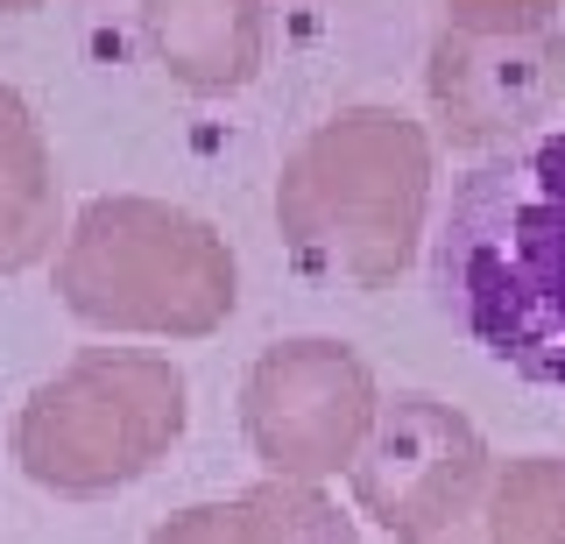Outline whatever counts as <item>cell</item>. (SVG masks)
<instances>
[{"mask_svg":"<svg viewBox=\"0 0 565 544\" xmlns=\"http://www.w3.org/2000/svg\"><path fill=\"white\" fill-rule=\"evenodd\" d=\"M431 297L509 375L565 390V128L481 156L452 184Z\"/></svg>","mask_w":565,"mask_h":544,"instance_id":"1","label":"cell"},{"mask_svg":"<svg viewBox=\"0 0 565 544\" xmlns=\"http://www.w3.org/2000/svg\"><path fill=\"white\" fill-rule=\"evenodd\" d=\"M141 43L191 99H226L269 64V0H141Z\"/></svg>","mask_w":565,"mask_h":544,"instance_id":"8","label":"cell"},{"mask_svg":"<svg viewBox=\"0 0 565 544\" xmlns=\"http://www.w3.org/2000/svg\"><path fill=\"white\" fill-rule=\"evenodd\" d=\"M494 467L502 460L488 452V438L467 410L424 390H396L382 396L375 431H367L347 481L367 523H382L396 544H424L452 523L481 516Z\"/></svg>","mask_w":565,"mask_h":544,"instance_id":"6","label":"cell"},{"mask_svg":"<svg viewBox=\"0 0 565 544\" xmlns=\"http://www.w3.org/2000/svg\"><path fill=\"white\" fill-rule=\"evenodd\" d=\"M488 544H565V460L558 452H516L494 467L481 502Z\"/></svg>","mask_w":565,"mask_h":544,"instance_id":"10","label":"cell"},{"mask_svg":"<svg viewBox=\"0 0 565 544\" xmlns=\"http://www.w3.org/2000/svg\"><path fill=\"white\" fill-rule=\"evenodd\" d=\"M424 544H488V537H481V516H467V523H452V531H438Z\"/></svg>","mask_w":565,"mask_h":544,"instance_id":"14","label":"cell"},{"mask_svg":"<svg viewBox=\"0 0 565 544\" xmlns=\"http://www.w3.org/2000/svg\"><path fill=\"white\" fill-rule=\"evenodd\" d=\"M57 234H64L57 156H50L29 99L0 85V276H22L43 255H57Z\"/></svg>","mask_w":565,"mask_h":544,"instance_id":"9","label":"cell"},{"mask_svg":"<svg viewBox=\"0 0 565 544\" xmlns=\"http://www.w3.org/2000/svg\"><path fill=\"white\" fill-rule=\"evenodd\" d=\"M191 425V382L170 354L85 346L14 410V467L64 502H99L170 460Z\"/></svg>","mask_w":565,"mask_h":544,"instance_id":"4","label":"cell"},{"mask_svg":"<svg viewBox=\"0 0 565 544\" xmlns=\"http://www.w3.org/2000/svg\"><path fill=\"white\" fill-rule=\"evenodd\" d=\"M558 8L565 0H446L438 29H459V36H544V29H565Z\"/></svg>","mask_w":565,"mask_h":544,"instance_id":"12","label":"cell"},{"mask_svg":"<svg viewBox=\"0 0 565 544\" xmlns=\"http://www.w3.org/2000/svg\"><path fill=\"white\" fill-rule=\"evenodd\" d=\"M57 297L93 332L205 340L241 305V262L212 220L170 199L114 191L71 220L57 248Z\"/></svg>","mask_w":565,"mask_h":544,"instance_id":"3","label":"cell"},{"mask_svg":"<svg viewBox=\"0 0 565 544\" xmlns=\"http://www.w3.org/2000/svg\"><path fill=\"white\" fill-rule=\"evenodd\" d=\"M438 184V142L403 107L318 120L276 178V234L311 276L382 290L411 269Z\"/></svg>","mask_w":565,"mask_h":544,"instance_id":"2","label":"cell"},{"mask_svg":"<svg viewBox=\"0 0 565 544\" xmlns=\"http://www.w3.org/2000/svg\"><path fill=\"white\" fill-rule=\"evenodd\" d=\"M375 410H382L375 367L326 332L262 346L241 382V431L247 452L269 467V481L326 488L353 473L367 431H375Z\"/></svg>","mask_w":565,"mask_h":544,"instance_id":"5","label":"cell"},{"mask_svg":"<svg viewBox=\"0 0 565 544\" xmlns=\"http://www.w3.org/2000/svg\"><path fill=\"white\" fill-rule=\"evenodd\" d=\"M424 99H431L438 142L502 156L544 135V114L565 99V29L544 36H459L438 29L424 57Z\"/></svg>","mask_w":565,"mask_h":544,"instance_id":"7","label":"cell"},{"mask_svg":"<svg viewBox=\"0 0 565 544\" xmlns=\"http://www.w3.org/2000/svg\"><path fill=\"white\" fill-rule=\"evenodd\" d=\"M241 516H247V537L255 544H367L361 523H353L326 488L269 481V473H262L255 488H241Z\"/></svg>","mask_w":565,"mask_h":544,"instance_id":"11","label":"cell"},{"mask_svg":"<svg viewBox=\"0 0 565 544\" xmlns=\"http://www.w3.org/2000/svg\"><path fill=\"white\" fill-rule=\"evenodd\" d=\"M149 544H255L247 537V516H241V495L234 502H191L177 509L170 523H156Z\"/></svg>","mask_w":565,"mask_h":544,"instance_id":"13","label":"cell"},{"mask_svg":"<svg viewBox=\"0 0 565 544\" xmlns=\"http://www.w3.org/2000/svg\"><path fill=\"white\" fill-rule=\"evenodd\" d=\"M29 8H43V0H0V14H29Z\"/></svg>","mask_w":565,"mask_h":544,"instance_id":"15","label":"cell"}]
</instances>
